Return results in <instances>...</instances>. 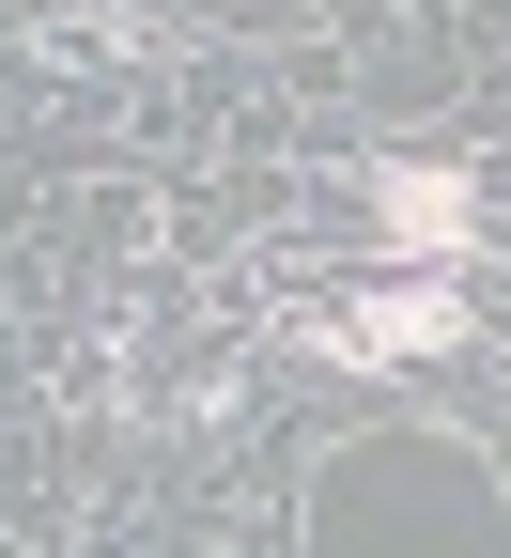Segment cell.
<instances>
[{"mask_svg": "<svg viewBox=\"0 0 511 558\" xmlns=\"http://www.w3.org/2000/svg\"><path fill=\"white\" fill-rule=\"evenodd\" d=\"M373 218H388V248L450 264V248L480 233V186H465V171H388V186H373Z\"/></svg>", "mask_w": 511, "mask_h": 558, "instance_id": "obj_1", "label": "cell"}, {"mask_svg": "<svg viewBox=\"0 0 511 558\" xmlns=\"http://www.w3.org/2000/svg\"><path fill=\"white\" fill-rule=\"evenodd\" d=\"M326 341H341V357H450L465 311H450V295H373V311H341Z\"/></svg>", "mask_w": 511, "mask_h": 558, "instance_id": "obj_2", "label": "cell"}]
</instances>
